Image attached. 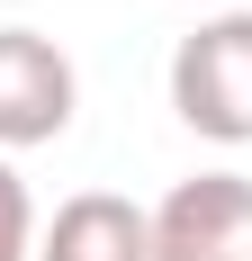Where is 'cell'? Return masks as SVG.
I'll return each mask as SVG.
<instances>
[{"label":"cell","mask_w":252,"mask_h":261,"mask_svg":"<svg viewBox=\"0 0 252 261\" xmlns=\"http://www.w3.org/2000/svg\"><path fill=\"white\" fill-rule=\"evenodd\" d=\"M36 261H153V216L117 189H81L36 225Z\"/></svg>","instance_id":"cell-4"},{"label":"cell","mask_w":252,"mask_h":261,"mask_svg":"<svg viewBox=\"0 0 252 261\" xmlns=\"http://www.w3.org/2000/svg\"><path fill=\"white\" fill-rule=\"evenodd\" d=\"M153 261H252V180L198 171L153 207Z\"/></svg>","instance_id":"cell-3"},{"label":"cell","mask_w":252,"mask_h":261,"mask_svg":"<svg viewBox=\"0 0 252 261\" xmlns=\"http://www.w3.org/2000/svg\"><path fill=\"white\" fill-rule=\"evenodd\" d=\"M171 108L207 144H252V9H216L171 45Z\"/></svg>","instance_id":"cell-1"},{"label":"cell","mask_w":252,"mask_h":261,"mask_svg":"<svg viewBox=\"0 0 252 261\" xmlns=\"http://www.w3.org/2000/svg\"><path fill=\"white\" fill-rule=\"evenodd\" d=\"M72 54L36 36V27H0V144L27 153V144H54V135L72 126Z\"/></svg>","instance_id":"cell-2"},{"label":"cell","mask_w":252,"mask_h":261,"mask_svg":"<svg viewBox=\"0 0 252 261\" xmlns=\"http://www.w3.org/2000/svg\"><path fill=\"white\" fill-rule=\"evenodd\" d=\"M0 261H36V207L9 162H0Z\"/></svg>","instance_id":"cell-5"}]
</instances>
